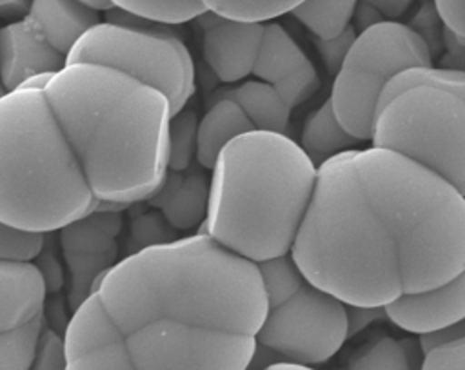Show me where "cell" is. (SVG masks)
Segmentation results:
<instances>
[{
	"label": "cell",
	"instance_id": "cell-1",
	"mask_svg": "<svg viewBox=\"0 0 465 370\" xmlns=\"http://www.w3.org/2000/svg\"><path fill=\"white\" fill-rule=\"evenodd\" d=\"M167 98L107 65L69 63L0 98V221L54 232L147 201L169 169Z\"/></svg>",
	"mask_w": 465,
	"mask_h": 370
},
{
	"label": "cell",
	"instance_id": "cell-2",
	"mask_svg": "<svg viewBox=\"0 0 465 370\" xmlns=\"http://www.w3.org/2000/svg\"><path fill=\"white\" fill-rule=\"evenodd\" d=\"M260 268L203 230L120 259L73 312L64 370H249Z\"/></svg>",
	"mask_w": 465,
	"mask_h": 370
},
{
	"label": "cell",
	"instance_id": "cell-3",
	"mask_svg": "<svg viewBox=\"0 0 465 370\" xmlns=\"http://www.w3.org/2000/svg\"><path fill=\"white\" fill-rule=\"evenodd\" d=\"M289 254L345 305L385 307L465 268V196L396 151L349 149L318 165Z\"/></svg>",
	"mask_w": 465,
	"mask_h": 370
},
{
	"label": "cell",
	"instance_id": "cell-4",
	"mask_svg": "<svg viewBox=\"0 0 465 370\" xmlns=\"http://www.w3.org/2000/svg\"><path fill=\"white\" fill-rule=\"evenodd\" d=\"M318 167L300 143L272 131L231 140L211 170L207 218L200 230L254 263L291 252Z\"/></svg>",
	"mask_w": 465,
	"mask_h": 370
},
{
	"label": "cell",
	"instance_id": "cell-5",
	"mask_svg": "<svg viewBox=\"0 0 465 370\" xmlns=\"http://www.w3.org/2000/svg\"><path fill=\"white\" fill-rule=\"evenodd\" d=\"M372 145L440 174L465 196V100L429 85L391 98L374 118Z\"/></svg>",
	"mask_w": 465,
	"mask_h": 370
},
{
	"label": "cell",
	"instance_id": "cell-6",
	"mask_svg": "<svg viewBox=\"0 0 465 370\" xmlns=\"http://www.w3.org/2000/svg\"><path fill=\"white\" fill-rule=\"evenodd\" d=\"M158 24L98 22L74 44L67 65L87 62L118 69L160 91L174 116L194 94V63L183 40Z\"/></svg>",
	"mask_w": 465,
	"mask_h": 370
},
{
	"label": "cell",
	"instance_id": "cell-7",
	"mask_svg": "<svg viewBox=\"0 0 465 370\" xmlns=\"http://www.w3.org/2000/svg\"><path fill=\"white\" fill-rule=\"evenodd\" d=\"M427 65H432L427 42L405 24L383 20L358 33L332 83L331 103L340 123L360 141L371 140L387 83L405 69Z\"/></svg>",
	"mask_w": 465,
	"mask_h": 370
},
{
	"label": "cell",
	"instance_id": "cell-8",
	"mask_svg": "<svg viewBox=\"0 0 465 370\" xmlns=\"http://www.w3.org/2000/svg\"><path fill=\"white\" fill-rule=\"evenodd\" d=\"M44 236L0 221V370H29L45 328Z\"/></svg>",
	"mask_w": 465,
	"mask_h": 370
},
{
	"label": "cell",
	"instance_id": "cell-9",
	"mask_svg": "<svg viewBox=\"0 0 465 370\" xmlns=\"http://www.w3.org/2000/svg\"><path fill=\"white\" fill-rule=\"evenodd\" d=\"M102 22L78 0H33L29 11L0 29V80L7 91L35 74L56 73L80 36Z\"/></svg>",
	"mask_w": 465,
	"mask_h": 370
},
{
	"label": "cell",
	"instance_id": "cell-10",
	"mask_svg": "<svg viewBox=\"0 0 465 370\" xmlns=\"http://www.w3.org/2000/svg\"><path fill=\"white\" fill-rule=\"evenodd\" d=\"M347 339L345 303L307 279L287 299L267 305L256 334V352L280 361L320 365L329 361Z\"/></svg>",
	"mask_w": 465,
	"mask_h": 370
},
{
	"label": "cell",
	"instance_id": "cell-11",
	"mask_svg": "<svg viewBox=\"0 0 465 370\" xmlns=\"http://www.w3.org/2000/svg\"><path fill=\"white\" fill-rule=\"evenodd\" d=\"M124 218L118 210L94 212L60 229L67 268L65 303L74 312L96 283L118 263Z\"/></svg>",
	"mask_w": 465,
	"mask_h": 370
},
{
	"label": "cell",
	"instance_id": "cell-12",
	"mask_svg": "<svg viewBox=\"0 0 465 370\" xmlns=\"http://www.w3.org/2000/svg\"><path fill=\"white\" fill-rule=\"evenodd\" d=\"M252 76L271 83L291 109L307 102L320 89V76L312 62L276 22H265L263 25Z\"/></svg>",
	"mask_w": 465,
	"mask_h": 370
},
{
	"label": "cell",
	"instance_id": "cell-13",
	"mask_svg": "<svg viewBox=\"0 0 465 370\" xmlns=\"http://www.w3.org/2000/svg\"><path fill=\"white\" fill-rule=\"evenodd\" d=\"M194 20L202 31L203 58L222 83L252 74L265 22L232 20L214 13H203Z\"/></svg>",
	"mask_w": 465,
	"mask_h": 370
},
{
	"label": "cell",
	"instance_id": "cell-14",
	"mask_svg": "<svg viewBox=\"0 0 465 370\" xmlns=\"http://www.w3.org/2000/svg\"><path fill=\"white\" fill-rule=\"evenodd\" d=\"M383 308L396 326L418 336L461 321L465 319V268L443 285L405 294Z\"/></svg>",
	"mask_w": 465,
	"mask_h": 370
},
{
	"label": "cell",
	"instance_id": "cell-15",
	"mask_svg": "<svg viewBox=\"0 0 465 370\" xmlns=\"http://www.w3.org/2000/svg\"><path fill=\"white\" fill-rule=\"evenodd\" d=\"M211 178L202 170H169L163 183L145 203L156 209L174 230L203 225L209 207Z\"/></svg>",
	"mask_w": 465,
	"mask_h": 370
},
{
	"label": "cell",
	"instance_id": "cell-16",
	"mask_svg": "<svg viewBox=\"0 0 465 370\" xmlns=\"http://www.w3.org/2000/svg\"><path fill=\"white\" fill-rule=\"evenodd\" d=\"M249 131H254V125L234 100L213 98L198 123L196 163L203 170H213L220 151Z\"/></svg>",
	"mask_w": 465,
	"mask_h": 370
},
{
	"label": "cell",
	"instance_id": "cell-17",
	"mask_svg": "<svg viewBox=\"0 0 465 370\" xmlns=\"http://www.w3.org/2000/svg\"><path fill=\"white\" fill-rule=\"evenodd\" d=\"M213 98L234 100L258 131L287 134L291 107L287 105L283 96L267 82L256 78L247 80L236 87L218 89Z\"/></svg>",
	"mask_w": 465,
	"mask_h": 370
},
{
	"label": "cell",
	"instance_id": "cell-18",
	"mask_svg": "<svg viewBox=\"0 0 465 370\" xmlns=\"http://www.w3.org/2000/svg\"><path fill=\"white\" fill-rule=\"evenodd\" d=\"M360 140L352 136L338 120L331 98L325 100L305 122L300 145L314 165H322L329 158L352 149Z\"/></svg>",
	"mask_w": 465,
	"mask_h": 370
},
{
	"label": "cell",
	"instance_id": "cell-19",
	"mask_svg": "<svg viewBox=\"0 0 465 370\" xmlns=\"http://www.w3.org/2000/svg\"><path fill=\"white\" fill-rule=\"evenodd\" d=\"M358 0H303L291 15L298 18L316 38L327 40L351 25Z\"/></svg>",
	"mask_w": 465,
	"mask_h": 370
},
{
	"label": "cell",
	"instance_id": "cell-20",
	"mask_svg": "<svg viewBox=\"0 0 465 370\" xmlns=\"http://www.w3.org/2000/svg\"><path fill=\"white\" fill-rule=\"evenodd\" d=\"M416 85H429L436 87L447 92H454L465 100V71L458 69H440V67H411L401 73H398L383 89L380 102H378V111L396 94H400L405 89L416 87Z\"/></svg>",
	"mask_w": 465,
	"mask_h": 370
},
{
	"label": "cell",
	"instance_id": "cell-21",
	"mask_svg": "<svg viewBox=\"0 0 465 370\" xmlns=\"http://www.w3.org/2000/svg\"><path fill=\"white\" fill-rule=\"evenodd\" d=\"M341 370H412V363L403 341L378 336L363 343Z\"/></svg>",
	"mask_w": 465,
	"mask_h": 370
},
{
	"label": "cell",
	"instance_id": "cell-22",
	"mask_svg": "<svg viewBox=\"0 0 465 370\" xmlns=\"http://www.w3.org/2000/svg\"><path fill=\"white\" fill-rule=\"evenodd\" d=\"M116 9L129 15L160 22V24H183L205 13L200 0H111Z\"/></svg>",
	"mask_w": 465,
	"mask_h": 370
},
{
	"label": "cell",
	"instance_id": "cell-23",
	"mask_svg": "<svg viewBox=\"0 0 465 370\" xmlns=\"http://www.w3.org/2000/svg\"><path fill=\"white\" fill-rule=\"evenodd\" d=\"M205 13H214L232 20L271 22L291 13L303 0H200Z\"/></svg>",
	"mask_w": 465,
	"mask_h": 370
},
{
	"label": "cell",
	"instance_id": "cell-24",
	"mask_svg": "<svg viewBox=\"0 0 465 370\" xmlns=\"http://www.w3.org/2000/svg\"><path fill=\"white\" fill-rule=\"evenodd\" d=\"M198 116L191 109H182L169 122V170H185L196 160Z\"/></svg>",
	"mask_w": 465,
	"mask_h": 370
},
{
	"label": "cell",
	"instance_id": "cell-25",
	"mask_svg": "<svg viewBox=\"0 0 465 370\" xmlns=\"http://www.w3.org/2000/svg\"><path fill=\"white\" fill-rule=\"evenodd\" d=\"M263 279L267 305L280 303L292 296L305 281V276L291 258V254L271 258L256 263Z\"/></svg>",
	"mask_w": 465,
	"mask_h": 370
},
{
	"label": "cell",
	"instance_id": "cell-26",
	"mask_svg": "<svg viewBox=\"0 0 465 370\" xmlns=\"http://www.w3.org/2000/svg\"><path fill=\"white\" fill-rule=\"evenodd\" d=\"M131 239L134 243L133 252H138L142 248L169 243L178 238H176V230L167 223V219L160 212L153 210V212H145L134 219V225L131 230Z\"/></svg>",
	"mask_w": 465,
	"mask_h": 370
},
{
	"label": "cell",
	"instance_id": "cell-27",
	"mask_svg": "<svg viewBox=\"0 0 465 370\" xmlns=\"http://www.w3.org/2000/svg\"><path fill=\"white\" fill-rule=\"evenodd\" d=\"M64 339L53 328H44L29 370H64Z\"/></svg>",
	"mask_w": 465,
	"mask_h": 370
},
{
	"label": "cell",
	"instance_id": "cell-28",
	"mask_svg": "<svg viewBox=\"0 0 465 370\" xmlns=\"http://www.w3.org/2000/svg\"><path fill=\"white\" fill-rule=\"evenodd\" d=\"M356 34H358V31L354 29V25H349L343 33H340L334 38H327V40L318 38V53H320L329 74H332V76L338 74V71L341 69V65L356 40Z\"/></svg>",
	"mask_w": 465,
	"mask_h": 370
},
{
	"label": "cell",
	"instance_id": "cell-29",
	"mask_svg": "<svg viewBox=\"0 0 465 370\" xmlns=\"http://www.w3.org/2000/svg\"><path fill=\"white\" fill-rule=\"evenodd\" d=\"M420 370H465V337L423 354Z\"/></svg>",
	"mask_w": 465,
	"mask_h": 370
},
{
	"label": "cell",
	"instance_id": "cell-30",
	"mask_svg": "<svg viewBox=\"0 0 465 370\" xmlns=\"http://www.w3.org/2000/svg\"><path fill=\"white\" fill-rule=\"evenodd\" d=\"M434 9L454 36L465 38V0H434Z\"/></svg>",
	"mask_w": 465,
	"mask_h": 370
},
{
	"label": "cell",
	"instance_id": "cell-31",
	"mask_svg": "<svg viewBox=\"0 0 465 370\" xmlns=\"http://www.w3.org/2000/svg\"><path fill=\"white\" fill-rule=\"evenodd\" d=\"M461 337H465V319L456 321L447 326H441V328H436V330H430V332H425V334H420L418 343H420V350L423 354H427L429 350H432L436 346L452 343Z\"/></svg>",
	"mask_w": 465,
	"mask_h": 370
},
{
	"label": "cell",
	"instance_id": "cell-32",
	"mask_svg": "<svg viewBox=\"0 0 465 370\" xmlns=\"http://www.w3.org/2000/svg\"><path fill=\"white\" fill-rule=\"evenodd\" d=\"M347 310V337L356 336L371 323L385 316L383 307H363V305H345ZM387 317V316H385Z\"/></svg>",
	"mask_w": 465,
	"mask_h": 370
},
{
	"label": "cell",
	"instance_id": "cell-33",
	"mask_svg": "<svg viewBox=\"0 0 465 370\" xmlns=\"http://www.w3.org/2000/svg\"><path fill=\"white\" fill-rule=\"evenodd\" d=\"M363 2L378 9L381 16L387 20H394L401 16L412 4V0H363Z\"/></svg>",
	"mask_w": 465,
	"mask_h": 370
},
{
	"label": "cell",
	"instance_id": "cell-34",
	"mask_svg": "<svg viewBox=\"0 0 465 370\" xmlns=\"http://www.w3.org/2000/svg\"><path fill=\"white\" fill-rule=\"evenodd\" d=\"M352 16L356 18L358 33H361V31H365L367 27H371V25H374V24L385 20L378 9H374L372 5L365 4L363 0H361L360 4H356V9H354V15H352ZM356 27H354V29H356Z\"/></svg>",
	"mask_w": 465,
	"mask_h": 370
},
{
	"label": "cell",
	"instance_id": "cell-35",
	"mask_svg": "<svg viewBox=\"0 0 465 370\" xmlns=\"http://www.w3.org/2000/svg\"><path fill=\"white\" fill-rule=\"evenodd\" d=\"M33 0H0V18L20 20L29 11Z\"/></svg>",
	"mask_w": 465,
	"mask_h": 370
},
{
	"label": "cell",
	"instance_id": "cell-36",
	"mask_svg": "<svg viewBox=\"0 0 465 370\" xmlns=\"http://www.w3.org/2000/svg\"><path fill=\"white\" fill-rule=\"evenodd\" d=\"M262 370H316L311 365H302V363H292V361H274L263 366Z\"/></svg>",
	"mask_w": 465,
	"mask_h": 370
},
{
	"label": "cell",
	"instance_id": "cell-37",
	"mask_svg": "<svg viewBox=\"0 0 465 370\" xmlns=\"http://www.w3.org/2000/svg\"><path fill=\"white\" fill-rule=\"evenodd\" d=\"M78 2H82V4H85L87 7H91V9H94V11H111L114 5H113V2L111 0H78Z\"/></svg>",
	"mask_w": 465,
	"mask_h": 370
},
{
	"label": "cell",
	"instance_id": "cell-38",
	"mask_svg": "<svg viewBox=\"0 0 465 370\" xmlns=\"http://www.w3.org/2000/svg\"><path fill=\"white\" fill-rule=\"evenodd\" d=\"M5 92H7V89L4 87V83H2V80H0V98H2Z\"/></svg>",
	"mask_w": 465,
	"mask_h": 370
}]
</instances>
